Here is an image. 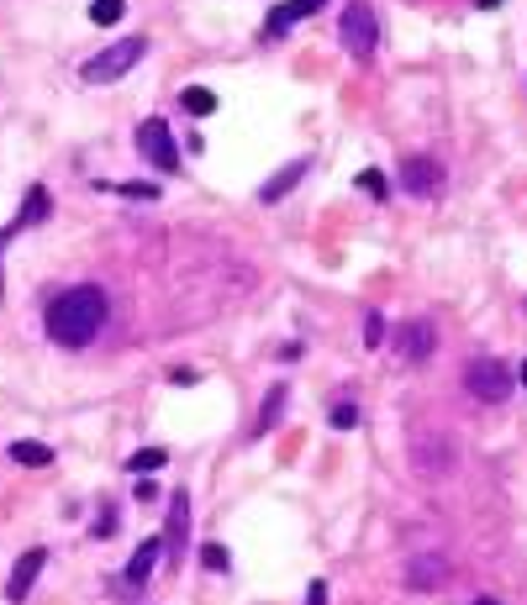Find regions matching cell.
I'll return each mask as SVG.
<instances>
[{
	"instance_id": "cell-1",
	"label": "cell",
	"mask_w": 527,
	"mask_h": 605,
	"mask_svg": "<svg viewBox=\"0 0 527 605\" xmlns=\"http://www.w3.org/2000/svg\"><path fill=\"white\" fill-rule=\"evenodd\" d=\"M106 316H111L106 290L101 284H74V290H63V295L48 300L43 327H48V337L59 347H90L101 337V327H106Z\"/></svg>"
},
{
	"instance_id": "cell-2",
	"label": "cell",
	"mask_w": 527,
	"mask_h": 605,
	"mask_svg": "<svg viewBox=\"0 0 527 605\" xmlns=\"http://www.w3.org/2000/svg\"><path fill=\"white\" fill-rule=\"evenodd\" d=\"M143 53H148V37H121V43H111L106 53H95L85 63V85H117L127 69L143 63Z\"/></svg>"
},
{
	"instance_id": "cell-3",
	"label": "cell",
	"mask_w": 527,
	"mask_h": 605,
	"mask_svg": "<svg viewBox=\"0 0 527 605\" xmlns=\"http://www.w3.org/2000/svg\"><path fill=\"white\" fill-rule=\"evenodd\" d=\"M465 389L474 400H485V405H501V400L512 395V369H506L501 358H474L465 369Z\"/></svg>"
},
{
	"instance_id": "cell-4",
	"label": "cell",
	"mask_w": 527,
	"mask_h": 605,
	"mask_svg": "<svg viewBox=\"0 0 527 605\" xmlns=\"http://www.w3.org/2000/svg\"><path fill=\"white\" fill-rule=\"evenodd\" d=\"M338 37H343V48H349L353 58H369V53H375V43H380V21H375V11H369L364 0H353L349 11H343Z\"/></svg>"
},
{
	"instance_id": "cell-5",
	"label": "cell",
	"mask_w": 527,
	"mask_h": 605,
	"mask_svg": "<svg viewBox=\"0 0 527 605\" xmlns=\"http://www.w3.org/2000/svg\"><path fill=\"white\" fill-rule=\"evenodd\" d=\"M137 153L153 168H164V174H179V148H175V137H169V127H164L159 116H148V121L137 127Z\"/></svg>"
},
{
	"instance_id": "cell-6",
	"label": "cell",
	"mask_w": 527,
	"mask_h": 605,
	"mask_svg": "<svg viewBox=\"0 0 527 605\" xmlns=\"http://www.w3.org/2000/svg\"><path fill=\"white\" fill-rule=\"evenodd\" d=\"M454 458H459V453H454V442L438 437V432H422V437L411 442V463H416L427 479H443V474L454 469Z\"/></svg>"
},
{
	"instance_id": "cell-7",
	"label": "cell",
	"mask_w": 527,
	"mask_h": 605,
	"mask_svg": "<svg viewBox=\"0 0 527 605\" xmlns=\"http://www.w3.org/2000/svg\"><path fill=\"white\" fill-rule=\"evenodd\" d=\"M190 548V490H175L169 495V521H164V558H185Z\"/></svg>"
},
{
	"instance_id": "cell-8",
	"label": "cell",
	"mask_w": 527,
	"mask_h": 605,
	"mask_svg": "<svg viewBox=\"0 0 527 605\" xmlns=\"http://www.w3.org/2000/svg\"><path fill=\"white\" fill-rule=\"evenodd\" d=\"M401 190H407V195H438V190H443V164H438V159H422V153L407 159V164H401Z\"/></svg>"
},
{
	"instance_id": "cell-9",
	"label": "cell",
	"mask_w": 527,
	"mask_h": 605,
	"mask_svg": "<svg viewBox=\"0 0 527 605\" xmlns=\"http://www.w3.org/2000/svg\"><path fill=\"white\" fill-rule=\"evenodd\" d=\"M443 579H449V558L443 552H416L407 563V585L416 595H427V590H443Z\"/></svg>"
},
{
	"instance_id": "cell-10",
	"label": "cell",
	"mask_w": 527,
	"mask_h": 605,
	"mask_svg": "<svg viewBox=\"0 0 527 605\" xmlns=\"http://www.w3.org/2000/svg\"><path fill=\"white\" fill-rule=\"evenodd\" d=\"M43 563H48V552H43V548H27V552H21V563L11 568V585H5V595H11L16 605H21L27 595H32V585H37Z\"/></svg>"
},
{
	"instance_id": "cell-11",
	"label": "cell",
	"mask_w": 527,
	"mask_h": 605,
	"mask_svg": "<svg viewBox=\"0 0 527 605\" xmlns=\"http://www.w3.org/2000/svg\"><path fill=\"white\" fill-rule=\"evenodd\" d=\"M159 563H164V537H148L143 548H137V552H132V558H127V568H121V579H127V585H148V574H153Z\"/></svg>"
},
{
	"instance_id": "cell-12",
	"label": "cell",
	"mask_w": 527,
	"mask_h": 605,
	"mask_svg": "<svg viewBox=\"0 0 527 605\" xmlns=\"http://www.w3.org/2000/svg\"><path fill=\"white\" fill-rule=\"evenodd\" d=\"M396 347H401V358L422 364L432 353V322H407V327L396 331Z\"/></svg>"
},
{
	"instance_id": "cell-13",
	"label": "cell",
	"mask_w": 527,
	"mask_h": 605,
	"mask_svg": "<svg viewBox=\"0 0 527 605\" xmlns=\"http://www.w3.org/2000/svg\"><path fill=\"white\" fill-rule=\"evenodd\" d=\"M322 5H327V0H291V5H275V11H269V37L285 32V27H295L301 16H317Z\"/></svg>"
},
{
	"instance_id": "cell-14",
	"label": "cell",
	"mask_w": 527,
	"mask_h": 605,
	"mask_svg": "<svg viewBox=\"0 0 527 605\" xmlns=\"http://www.w3.org/2000/svg\"><path fill=\"white\" fill-rule=\"evenodd\" d=\"M48 206H54V195H48V190L37 184V190L27 195V206H21V217L11 221L5 232H21V226H37V221H48Z\"/></svg>"
},
{
	"instance_id": "cell-15",
	"label": "cell",
	"mask_w": 527,
	"mask_h": 605,
	"mask_svg": "<svg viewBox=\"0 0 527 605\" xmlns=\"http://www.w3.org/2000/svg\"><path fill=\"white\" fill-rule=\"evenodd\" d=\"M306 159H295L291 168H285V174H275V179H269V184H264V190H259V200H280V195H291L295 184H301V179H306Z\"/></svg>"
},
{
	"instance_id": "cell-16",
	"label": "cell",
	"mask_w": 527,
	"mask_h": 605,
	"mask_svg": "<svg viewBox=\"0 0 527 605\" xmlns=\"http://www.w3.org/2000/svg\"><path fill=\"white\" fill-rule=\"evenodd\" d=\"M11 463H21V469H48V463H54V447H48V442H11Z\"/></svg>"
},
{
	"instance_id": "cell-17",
	"label": "cell",
	"mask_w": 527,
	"mask_h": 605,
	"mask_svg": "<svg viewBox=\"0 0 527 605\" xmlns=\"http://www.w3.org/2000/svg\"><path fill=\"white\" fill-rule=\"evenodd\" d=\"M280 411H285V385H275L264 395V411H259V421H253V432H269L275 421H280Z\"/></svg>"
},
{
	"instance_id": "cell-18",
	"label": "cell",
	"mask_w": 527,
	"mask_h": 605,
	"mask_svg": "<svg viewBox=\"0 0 527 605\" xmlns=\"http://www.w3.org/2000/svg\"><path fill=\"white\" fill-rule=\"evenodd\" d=\"M179 106L190 110V116H211V110H217V95H211V90H201V85H190V90L179 95Z\"/></svg>"
},
{
	"instance_id": "cell-19",
	"label": "cell",
	"mask_w": 527,
	"mask_h": 605,
	"mask_svg": "<svg viewBox=\"0 0 527 605\" xmlns=\"http://www.w3.org/2000/svg\"><path fill=\"white\" fill-rule=\"evenodd\" d=\"M164 463H169V458H164V447H143V453H132V458H127V469H132V474H153V469H164Z\"/></svg>"
},
{
	"instance_id": "cell-20",
	"label": "cell",
	"mask_w": 527,
	"mask_h": 605,
	"mask_svg": "<svg viewBox=\"0 0 527 605\" xmlns=\"http://www.w3.org/2000/svg\"><path fill=\"white\" fill-rule=\"evenodd\" d=\"M95 190H111V195H127V200H153L159 195L153 184H106V179H95Z\"/></svg>"
},
{
	"instance_id": "cell-21",
	"label": "cell",
	"mask_w": 527,
	"mask_h": 605,
	"mask_svg": "<svg viewBox=\"0 0 527 605\" xmlns=\"http://www.w3.org/2000/svg\"><path fill=\"white\" fill-rule=\"evenodd\" d=\"M121 11H127L121 0H95V5H90V21H101V27H111V21H121Z\"/></svg>"
},
{
	"instance_id": "cell-22",
	"label": "cell",
	"mask_w": 527,
	"mask_h": 605,
	"mask_svg": "<svg viewBox=\"0 0 527 605\" xmlns=\"http://www.w3.org/2000/svg\"><path fill=\"white\" fill-rule=\"evenodd\" d=\"M380 342H385V316L369 311V316H364V347H380Z\"/></svg>"
},
{
	"instance_id": "cell-23",
	"label": "cell",
	"mask_w": 527,
	"mask_h": 605,
	"mask_svg": "<svg viewBox=\"0 0 527 605\" xmlns=\"http://www.w3.org/2000/svg\"><path fill=\"white\" fill-rule=\"evenodd\" d=\"M201 558H206V568H217V574L227 568V548H222V543H206V548H201Z\"/></svg>"
},
{
	"instance_id": "cell-24",
	"label": "cell",
	"mask_w": 527,
	"mask_h": 605,
	"mask_svg": "<svg viewBox=\"0 0 527 605\" xmlns=\"http://www.w3.org/2000/svg\"><path fill=\"white\" fill-rule=\"evenodd\" d=\"M333 427H338V432H353V427H358V411H353V405H338V411H333Z\"/></svg>"
},
{
	"instance_id": "cell-25",
	"label": "cell",
	"mask_w": 527,
	"mask_h": 605,
	"mask_svg": "<svg viewBox=\"0 0 527 605\" xmlns=\"http://www.w3.org/2000/svg\"><path fill=\"white\" fill-rule=\"evenodd\" d=\"M358 190H369V195L380 200V195H385V179H380L375 168H364V174H358Z\"/></svg>"
},
{
	"instance_id": "cell-26",
	"label": "cell",
	"mask_w": 527,
	"mask_h": 605,
	"mask_svg": "<svg viewBox=\"0 0 527 605\" xmlns=\"http://www.w3.org/2000/svg\"><path fill=\"white\" fill-rule=\"evenodd\" d=\"M111 532H117V511H101L95 527H90V537H111Z\"/></svg>"
},
{
	"instance_id": "cell-27",
	"label": "cell",
	"mask_w": 527,
	"mask_h": 605,
	"mask_svg": "<svg viewBox=\"0 0 527 605\" xmlns=\"http://www.w3.org/2000/svg\"><path fill=\"white\" fill-rule=\"evenodd\" d=\"M306 605H327V585H322V579H317V585L306 590Z\"/></svg>"
},
{
	"instance_id": "cell-28",
	"label": "cell",
	"mask_w": 527,
	"mask_h": 605,
	"mask_svg": "<svg viewBox=\"0 0 527 605\" xmlns=\"http://www.w3.org/2000/svg\"><path fill=\"white\" fill-rule=\"evenodd\" d=\"M517 380H523V385H527V364H523V374H517Z\"/></svg>"
},
{
	"instance_id": "cell-29",
	"label": "cell",
	"mask_w": 527,
	"mask_h": 605,
	"mask_svg": "<svg viewBox=\"0 0 527 605\" xmlns=\"http://www.w3.org/2000/svg\"><path fill=\"white\" fill-rule=\"evenodd\" d=\"M474 605H501V601H474Z\"/></svg>"
}]
</instances>
